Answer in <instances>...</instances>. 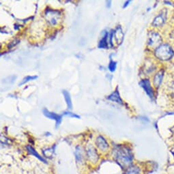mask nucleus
Returning <instances> with one entry per match:
<instances>
[{"label":"nucleus","instance_id":"obj_1","mask_svg":"<svg viewBox=\"0 0 174 174\" xmlns=\"http://www.w3.org/2000/svg\"><path fill=\"white\" fill-rule=\"evenodd\" d=\"M113 152V156L120 167L123 169L129 168L132 161V154L130 149L125 146L118 145Z\"/></svg>","mask_w":174,"mask_h":174},{"label":"nucleus","instance_id":"obj_2","mask_svg":"<svg viewBox=\"0 0 174 174\" xmlns=\"http://www.w3.org/2000/svg\"><path fill=\"white\" fill-rule=\"evenodd\" d=\"M154 54L160 60L167 61L173 57L174 51L168 44H161L155 49Z\"/></svg>","mask_w":174,"mask_h":174},{"label":"nucleus","instance_id":"obj_3","mask_svg":"<svg viewBox=\"0 0 174 174\" xmlns=\"http://www.w3.org/2000/svg\"><path fill=\"white\" fill-rule=\"evenodd\" d=\"M44 17L47 23L52 26H55L58 24L61 19V14L60 10L53 9H46L45 12Z\"/></svg>","mask_w":174,"mask_h":174},{"label":"nucleus","instance_id":"obj_4","mask_svg":"<svg viewBox=\"0 0 174 174\" xmlns=\"http://www.w3.org/2000/svg\"><path fill=\"white\" fill-rule=\"evenodd\" d=\"M162 39H161L160 36L157 32L154 31H152L148 34V45L151 47L157 48L161 45Z\"/></svg>","mask_w":174,"mask_h":174},{"label":"nucleus","instance_id":"obj_5","mask_svg":"<svg viewBox=\"0 0 174 174\" xmlns=\"http://www.w3.org/2000/svg\"><path fill=\"white\" fill-rule=\"evenodd\" d=\"M139 85L141 87V88L144 89V91L145 92L147 95L150 97L151 99H153L154 97V91L153 89H152L150 81H149L148 79H145L141 80L140 83H139Z\"/></svg>","mask_w":174,"mask_h":174},{"label":"nucleus","instance_id":"obj_6","mask_svg":"<svg viewBox=\"0 0 174 174\" xmlns=\"http://www.w3.org/2000/svg\"><path fill=\"white\" fill-rule=\"evenodd\" d=\"M86 155L88 156V158L90 162L92 163H96L98 162V160L99 159L98 154L96 152V149L93 147L92 145H89L88 148H87L86 150Z\"/></svg>","mask_w":174,"mask_h":174},{"label":"nucleus","instance_id":"obj_7","mask_svg":"<svg viewBox=\"0 0 174 174\" xmlns=\"http://www.w3.org/2000/svg\"><path fill=\"white\" fill-rule=\"evenodd\" d=\"M167 19V11L165 10H162L157 16L154 18L152 26L154 27H160L165 23Z\"/></svg>","mask_w":174,"mask_h":174},{"label":"nucleus","instance_id":"obj_8","mask_svg":"<svg viewBox=\"0 0 174 174\" xmlns=\"http://www.w3.org/2000/svg\"><path fill=\"white\" fill-rule=\"evenodd\" d=\"M43 114H44V116L47 118H49V119L51 120H54L55 121V122H56L57 127L60 126L62 119V116L61 115L51 112V111H49V110L46 109H43Z\"/></svg>","mask_w":174,"mask_h":174},{"label":"nucleus","instance_id":"obj_9","mask_svg":"<svg viewBox=\"0 0 174 174\" xmlns=\"http://www.w3.org/2000/svg\"><path fill=\"white\" fill-rule=\"evenodd\" d=\"M113 38L116 40V42L118 45H120L123 42L124 34L122 31V27L120 26H117L116 29L113 31Z\"/></svg>","mask_w":174,"mask_h":174},{"label":"nucleus","instance_id":"obj_10","mask_svg":"<svg viewBox=\"0 0 174 174\" xmlns=\"http://www.w3.org/2000/svg\"><path fill=\"white\" fill-rule=\"evenodd\" d=\"M96 145L102 152H105L109 148V144L103 136L99 135L96 139Z\"/></svg>","mask_w":174,"mask_h":174},{"label":"nucleus","instance_id":"obj_11","mask_svg":"<svg viewBox=\"0 0 174 174\" xmlns=\"http://www.w3.org/2000/svg\"><path fill=\"white\" fill-rule=\"evenodd\" d=\"M109 101H111L114 102H116L117 104L120 105H122L123 104V101L122 100V98L120 97V93L119 91L117 89L115 90V91L111 93L110 95H109L107 98Z\"/></svg>","mask_w":174,"mask_h":174},{"label":"nucleus","instance_id":"obj_12","mask_svg":"<svg viewBox=\"0 0 174 174\" xmlns=\"http://www.w3.org/2000/svg\"><path fill=\"white\" fill-rule=\"evenodd\" d=\"M75 158L78 163H82L84 160V150L81 146H77L75 150Z\"/></svg>","mask_w":174,"mask_h":174},{"label":"nucleus","instance_id":"obj_13","mask_svg":"<svg viewBox=\"0 0 174 174\" xmlns=\"http://www.w3.org/2000/svg\"><path fill=\"white\" fill-rule=\"evenodd\" d=\"M109 44V34L106 32L99 41L98 47L99 49H107Z\"/></svg>","mask_w":174,"mask_h":174},{"label":"nucleus","instance_id":"obj_14","mask_svg":"<svg viewBox=\"0 0 174 174\" xmlns=\"http://www.w3.org/2000/svg\"><path fill=\"white\" fill-rule=\"evenodd\" d=\"M163 75H164V71L160 70L159 72H158L154 77L153 80V83L154 85L156 87V88H158L162 83V81L163 79Z\"/></svg>","mask_w":174,"mask_h":174},{"label":"nucleus","instance_id":"obj_15","mask_svg":"<svg viewBox=\"0 0 174 174\" xmlns=\"http://www.w3.org/2000/svg\"><path fill=\"white\" fill-rule=\"evenodd\" d=\"M27 151L29 152V153L31 154L32 155H33V156H34L35 157H36L38 159H39L40 160H41L42 161L43 163H46V160L44 158H42L40 155L32 147V146H30V145H27Z\"/></svg>","mask_w":174,"mask_h":174},{"label":"nucleus","instance_id":"obj_16","mask_svg":"<svg viewBox=\"0 0 174 174\" xmlns=\"http://www.w3.org/2000/svg\"><path fill=\"white\" fill-rule=\"evenodd\" d=\"M62 94L64 95V97L65 99V101L66 102L67 107L68 109H73V103H72V100H71L70 95L69 93L66 90H63L62 91Z\"/></svg>","mask_w":174,"mask_h":174},{"label":"nucleus","instance_id":"obj_17","mask_svg":"<svg viewBox=\"0 0 174 174\" xmlns=\"http://www.w3.org/2000/svg\"><path fill=\"white\" fill-rule=\"evenodd\" d=\"M55 145H53V147H51L50 148L46 149V150H43L42 152L46 157L51 158L53 156V154H54V152H55Z\"/></svg>","mask_w":174,"mask_h":174},{"label":"nucleus","instance_id":"obj_18","mask_svg":"<svg viewBox=\"0 0 174 174\" xmlns=\"http://www.w3.org/2000/svg\"><path fill=\"white\" fill-rule=\"evenodd\" d=\"M36 79H38V76H36V75H32V76L28 75V76H27L26 77H24V78L23 79V80L21 81L19 84H18V85H19V86L25 84V83H26L27 82L30 81L35 80Z\"/></svg>","mask_w":174,"mask_h":174},{"label":"nucleus","instance_id":"obj_19","mask_svg":"<svg viewBox=\"0 0 174 174\" xmlns=\"http://www.w3.org/2000/svg\"><path fill=\"white\" fill-rule=\"evenodd\" d=\"M139 173L140 170L137 167H130L128 168L124 174H139Z\"/></svg>","mask_w":174,"mask_h":174},{"label":"nucleus","instance_id":"obj_20","mask_svg":"<svg viewBox=\"0 0 174 174\" xmlns=\"http://www.w3.org/2000/svg\"><path fill=\"white\" fill-rule=\"evenodd\" d=\"M116 67H117V62L113 61V60H111L108 66V68H109V70L110 72L111 73L114 72V71L116 69Z\"/></svg>","mask_w":174,"mask_h":174},{"label":"nucleus","instance_id":"obj_21","mask_svg":"<svg viewBox=\"0 0 174 174\" xmlns=\"http://www.w3.org/2000/svg\"><path fill=\"white\" fill-rule=\"evenodd\" d=\"M63 115H64V116H69L70 117H74V118H77V119H80L79 116H78V115H77L75 113H73L72 112H70V111H65V112L63 113Z\"/></svg>","mask_w":174,"mask_h":174},{"label":"nucleus","instance_id":"obj_22","mask_svg":"<svg viewBox=\"0 0 174 174\" xmlns=\"http://www.w3.org/2000/svg\"><path fill=\"white\" fill-rule=\"evenodd\" d=\"M18 42H19V40L16 39V40H12V42H10L9 44L7 45V47L8 49H11L12 47H14V46H16L17 44H18Z\"/></svg>","mask_w":174,"mask_h":174},{"label":"nucleus","instance_id":"obj_23","mask_svg":"<svg viewBox=\"0 0 174 174\" xmlns=\"http://www.w3.org/2000/svg\"><path fill=\"white\" fill-rule=\"evenodd\" d=\"M130 2H131V1H126V2L124 4L123 8H126L127 6H128L130 4Z\"/></svg>","mask_w":174,"mask_h":174},{"label":"nucleus","instance_id":"obj_24","mask_svg":"<svg viewBox=\"0 0 174 174\" xmlns=\"http://www.w3.org/2000/svg\"><path fill=\"white\" fill-rule=\"evenodd\" d=\"M107 3V8H110L111 7V1H107L106 2Z\"/></svg>","mask_w":174,"mask_h":174},{"label":"nucleus","instance_id":"obj_25","mask_svg":"<svg viewBox=\"0 0 174 174\" xmlns=\"http://www.w3.org/2000/svg\"><path fill=\"white\" fill-rule=\"evenodd\" d=\"M171 152H172V154H173V156L174 157V146H173L172 148L171 149Z\"/></svg>","mask_w":174,"mask_h":174}]
</instances>
